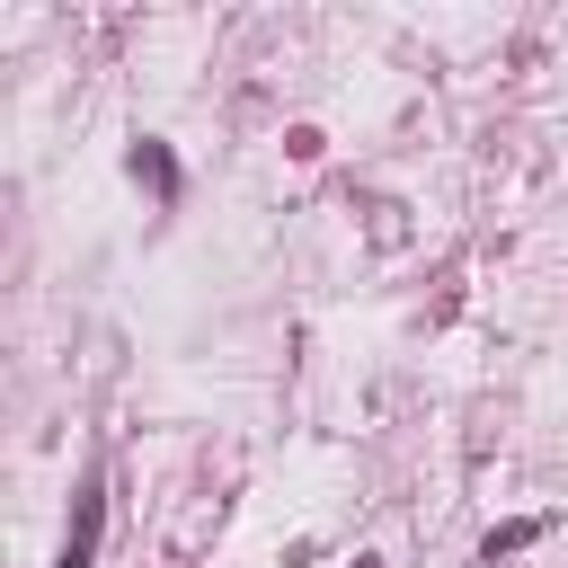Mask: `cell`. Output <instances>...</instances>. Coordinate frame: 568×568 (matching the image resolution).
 <instances>
[{"label":"cell","instance_id":"1","mask_svg":"<svg viewBox=\"0 0 568 568\" xmlns=\"http://www.w3.org/2000/svg\"><path fill=\"white\" fill-rule=\"evenodd\" d=\"M98 515H106V506H98V488H89V497H80V532L62 541V568H89V541H98Z\"/></svg>","mask_w":568,"mask_h":568}]
</instances>
